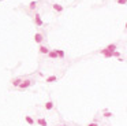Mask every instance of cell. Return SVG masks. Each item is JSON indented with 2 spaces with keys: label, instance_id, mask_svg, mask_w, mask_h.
Here are the masks:
<instances>
[{
  "label": "cell",
  "instance_id": "obj_19",
  "mask_svg": "<svg viewBox=\"0 0 127 126\" xmlns=\"http://www.w3.org/2000/svg\"><path fill=\"white\" fill-rule=\"evenodd\" d=\"M124 27H126V29H127V22H126V25H124Z\"/></svg>",
  "mask_w": 127,
  "mask_h": 126
},
{
  "label": "cell",
  "instance_id": "obj_9",
  "mask_svg": "<svg viewBox=\"0 0 127 126\" xmlns=\"http://www.w3.org/2000/svg\"><path fill=\"white\" fill-rule=\"evenodd\" d=\"M47 55L49 56L51 59H57V53H56V51H55V50H53V51H49Z\"/></svg>",
  "mask_w": 127,
  "mask_h": 126
},
{
  "label": "cell",
  "instance_id": "obj_3",
  "mask_svg": "<svg viewBox=\"0 0 127 126\" xmlns=\"http://www.w3.org/2000/svg\"><path fill=\"white\" fill-rule=\"evenodd\" d=\"M34 22H36L37 26H42V19H41V15H40V14L34 15Z\"/></svg>",
  "mask_w": 127,
  "mask_h": 126
},
{
  "label": "cell",
  "instance_id": "obj_6",
  "mask_svg": "<svg viewBox=\"0 0 127 126\" xmlns=\"http://www.w3.org/2000/svg\"><path fill=\"white\" fill-rule=\"evenodd\" d=\"M52 8L55 10L56 12H62L63 10H64V7H63V6H60V4H53V6H52Z\"/></svg>",
  "mask_w": 127,
  "mask_h": 126
},
{
  "label": "cell",
  "instance_id": "obj_15",
  "mask_svg": "<svg viewBox=\"0 0 127 126\" xmlns=\"http://www.w3.org/2000/svg\"><path fill=\"white\" fill-rule=\"evenodd\" d=\"M116 3H118V4H122V6H124V4H127V0H116Z\"/></svg>",
  "mask_w": 127,
  "mask_h": 126
},
{
  "label": "cell",
  "instance_id": "obj_13",
  "mask_svg": "<svg viewBox=\"0 0 127 126\" xmlns=\"http://www.w3.org/2000/svg\"><path fill=\"white\" fill-rule=\"evenodd\" d=\"M57 53V58H64V52H63L62 50H55Z\"/></svg>",
  "mask_w": 127,
  "mask_h": 126
},
{
  "label": "cell",
  "instance_id": "obj_12",
  "mask_svg": "<svg viewBox=\"0 0 127 126\" xmlns=\"http://www.w3.org/2000/svg\"><path fill=\"white\" fill-rule=\"evenodd\" d=\"M56 79H57L56 76H51V77H48V78H47V82H48V84H52V82H55Z\"/></svg>",
  "mask_w": 127,
  "mask_h": 126
},
{
  "label": "cell",
  "instance_id": "obj_17",
  "mask_svg": "<svg viewBox=\"0 0 127 126\" xmlns=\"http://www.w3.org/2000/svg\"><path fill=\"white\" fill-rule=\"evenodd\" d=\"M88 126H98V123L97 122H92V123H89Z\"/></svg>",
  "mask_w": 127,
  "mask_h": 126
},
{
  "label": "cell",
  "instance_id": "obj_8",
  "mask_svg": "<svg viewBox=\"0 0 127 126\" xmlns=\"http://www.w3.org/2000/svg\"><path fill=\"white\" fill-rule=\"evenodd\" d=\"M37 123H38V126H48L47 121L44 118H37Z\"/></svg>",
  "mask_w": 127,
  "mask_h": 126
},
{
  "label": "cell",
  "instance_id": "obj_18",
  "mask_svg": "<svg viewBox=\"0 0 127 126\" xmlns=\"http://www.w3.org/2000/svg\"><path fill=\"white\" fill-rule=\"evenodd\" d=\"M113 56H120V53H119L118 51H115V52H113Z\"/></svg>",
  "mask_w": 127,
  "mask_h": 126
},
{
  "label": "cell",
  "instance_id": "obj_10",
  "mask_svg": "<svg viewBox=\"0 0 127 126\" xmlns=\"http://www.w3.org/2000/svg\"><path fill=\"white\" fill-rule=\"evenodd\" d=\"M38 51H40V53H44V55H47V53L49 52V50H48L45 45H41V47L38 48Z\"/></svg>",
  "mask_w": 127,
  "mask_h": 126
},
{
  "label": "cell",
  "instance_id": "obj_7",
  "mask_svg": "<svg viewBox=\"0 0 127 126\" xmlns=\"http://www.w3.org/2000/svg\"><path fill=\"white\" fill-rule=\"evenodd\" d=\"M25 121H26V122L29 123L30 126H33V125H34V123H36V121L33 119V118L30 117V115H26V117H25Z\"/></svg>",
  "mask_w": 127,
  "mask_h": 126
},
{
  "label": "cell",
  "instance_id": "obj_16",
  "mask_svg": "<svg viewBox=\"0 0 127 126\" xmlns=\"http://www.w3.org/2000/svg\"><path fill=\"white\" fill-rule=\"evenodd\" d=\"M104 117H112V112H109V111H108V112H104Z\"/></svg>",
  "mask_w": 127,
  "mask_h": 126
},
{
  "label": "cell",
  "instance_id": "obj_5",
  "mask_svg": "<svg viewBox=\"0 0 127 126\" xmlns=\"http://www.w3.org/2000/svg\"><path fill=\"white\" fill-rule=\"evenodd\" d=\"M107 51H109V52H115L116 50H118V45L116 44H109V45H107L105 47Z\"/></svg>",
  "mask_w": 127,
  "mask_h": 126
},
{
  "label": "cell",
  "instance_id": "obj_11",
  "mask_svg": "<svg viewBox=\"0 0 127 126\" xmlns=\"http://www.w3.org/2000/svg\"><path fill=\"white\" fill-rule=\"evenodd\" d=\"M45 108H47L48 111L53 110V101H47V103H45Z\"/></svg>",
  "mask_w": 127,
  "mask_h": 126
},
{
  "label": "cell",
  "instance_id": "obj_2",
  "mask_svg": "<svg viewBox=\"0 0 127 126\" xmlns=\"http://www.w3.org/2000/svg\"><path fill=\"white\" fill-rule=\"evenodd\" d=\"M42 40H44V36H42L41 33H36L34 34V41L37 43V44H41Z\"/></svg>",
  "mask_w": 127,
  "mask_h": 126
},
{
  "label": "cell",
  "instance_id": "obj_1",
  "mask_svg": "<svg viewBox=\"0 0 127 126\" xmlns=\"http://www.w3.org/2000/svg\"><path fill=\"white\" fill-rule=\"evenodd\" d=\"M32 85H34V79H22V82L19 84V86L18 88L21 89V91H25V89H27V88H30Z\"/></svg>",
  "mask_w": 127,
  "mask_h": 126
},
{
  "label": "cell",
  "instance_id": "obj_14",
  "mask_svg": "<svg viewBox=\"0 0 127 126\" xmlns=\"http://www.w3.org/2000/svg\"><path fill=\"white\" fill-rule=\"evenodd\" d=\"M36 7H37V1H32V3L29 4V8L30 10H36Z\"/></svg>",
  "mask_w": 127,
  "mask_h": 126
},
{
  "label": "cell",
  "instance_id": "obj_4",
  "mask_svg": "<svg viewBox=\"0 0 127 126\" xmlns=\"http://www.w3.org/2000/svg\"><path fill=\"white\" fill-rule=\"evenodd\" d=\"M22 79H23V78H21V77H18V78H14V79L11 81V85H12V86H15V88H18V86H19V84L22 82Z\"/></svg>",
  "mask_w": 127,
  "mask_h": 126
},
{
  "label": "cell",
  "instance_id": "obj_20",
  "mask_svg": "<svg viewBox=\"0 0 127 126\" xmlns=\"http://www.w3.org/2000/svg\"><path fill=\"white\" fill-rule=\"evenodd\" d=\"M57 126H66V125H57Z\"/></svg>",
  "mask_w": 127,
  "mask_h": 126
}]
</instances>
